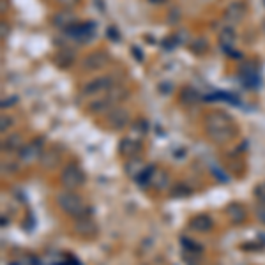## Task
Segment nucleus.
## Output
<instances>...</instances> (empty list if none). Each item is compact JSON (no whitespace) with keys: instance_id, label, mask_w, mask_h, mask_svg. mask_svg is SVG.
Masks as SVG:
<instances>
[{"instance_id":"nucleus-3","label":"nucleus","mask_w":265,"mask_h":265,"mask_svg":"<svg viewBox=\"0 0 265 265\" xmlns=\"http://www.w3.org/2000/svg\"><path fill=\"white\" fill-rule=\"evenodd\" d=\"M60 182H62V186L69 191L78 189V187H82L83 184H85V174H83V170L78 164L71 163L67 164L62 170V174H60Z\"/></svg>"},{"instance_id":"nucleus-28","label":"nucleus","mask_w":265,"mask_h":265,"mask_svg":"<svg viewBox=\"0 0 265 265\" xmlns=\"http://www.w3.org/2000/svg\"><path fill=\"white\" fill-rule=\"evenodd\" d=\"M149 2H152V4H163L164 0H149Z\"/></svg>"},{"instance_id":"nucleus-9","label":"nucleus","mask_w":265,"mask_h":265,"mask_svg":"<svg viewBox=\"0 0 265 265\" xmlns=\"http://www.w3.org/2000/svg\"><path fill=\"white\" fill-rule=\"evenodd\" d=\"M106 62H108V55H106L105 52H94L85 57V60H83V69H87V71H95V69L105 67Z\"/></svg>"},{"instance_id":"nucleus-6","label":"nucleus","mask_w":265,"mask_h":265,"mask_svg":"<svg viewBox=\"0 0 265 265\" xmlns=\"http://www.w3.org/2000/svg\"><path fill=\"white\" fill-rule=\"evenodd\" d=\"M129 118H131L129 111L126 108H122V106L111 108L108 113H106V122H108V126L111 129H124L126 126L129 124Z\"/></svg>"},{"instance_id":"nucleus-26","label":"nucleus","mask_w":265,"mask_h":265,"mask_svg":"<svg viewBox=\"0 0 265 265\" xmlns=\"http://www.w3.org/2000/svg\"><path fill=\"white\" fill-rule=\"evenodd\" d=\"M256 195L262 198V202H265V186H260L258 189H256Z\"/></svg>"},{"instance_id":"nucleus-25","label":"nucleus","mask_w":265,"mask_h":265,"mask_svg":"<svg viewBox=\"0 0 265 265\" xmlns=\"http://www.w3.org/2000/svg\"><path fill=\"white\" fill-rule=\"evenodd\" d=\"M78 2H80V0H57V4H59V6H62L64 9H73V7L78 6Z\"/></svg>"},{"instance_id":"nucleus-18","label":"nucleus","mask_w":265,"mask_h":265,"mask_svg":"<svg viewBox=\"0 0 265 265\" xmlns=\"http://www.w3.org/2000/svg\"><path fill=\"white\" fill-rule=\"evenodd\" d=\"M200 99V94L195 88H184L182 92H180V101L184 103V105H197Z\"/></svg>"},{"instance_id":"nucleus-15","label":"nucleus","mask_w":265,"mask_h":265,"mask_svg":"<svg viewBox=\"0 0 265 265\" xmlns=\"http://www.w3.org/2000/svg\"><path fill=\"white\" fill-rule=\"evenodd\" d=\"M53 25L59 27V29H62V30H67L69 27L76 25V18H75V14L64 11V13H59L53 16Z\"/></svg>"},{"instance_id":"nucleus-12","label":"nucleus","mask_w":265,"mask_h":265,"mask_svg":"<svg viewBox=\"0 0 265 265\" xmlns=\"http://www.w3.org/2000/svg\"><path fill=\"white\" fill-rule=\"evenodd\" d=\"M111 106H113V101H111V98L106 94L94 99V101L90 103V106H88V110H90L92 113H106V111L111 110Z\"/></svg>"},{"instance_id":"nucleus-13","label":"nucleus","mask_w":265,"mask_h":265,"mask_svg":"<svg viewBox=\"0 0 265 265\" xmlns=\"http://www.w3.org/2000/svg\"><path fill=\"white\" fill-rule=\"evenodd\" d=\"M23 138H21V134L20 133H11L9 136H7V140H4V143H2V151L4 152H20L21 151V147H23Z\"/></svg>"},{"instance_id":"nucleus-4","label":"nucleus","mask_w":265,"mask_h":265,"mask_svg":"<svg viewBox=\"0 0 265 265\" xmlns=\"http://www.w3.org/2000/svg\"><path fill=\"white\" fill-rule=\"evenodd\" d=\"M113 85H115L113 76H110V75L98 76V78L90 80V82H87L85 85H83L82 94L83 95H98V94H103V92L106 94Z\"/></svg>"},{"instance_id":"nucleus-16","label":"nucleus","mask_w":265,"mask_h":265,"mask_svg":"<svg viewBox=\"0 0 265 265\" xmlns=\"http://www.w3.org/2000/svg\"><path fill=\"white\" fill-rule=\"evenodd\" d=\"M75 230H76V233H80V235L88 237V235H92V233L95 232V226H94V223L88 220V216H85V218H76Z\"/></svg>"},{"instance_id":"nucleus-19","label":"nucleus","mask_w":265,"mask_h":265,"mask_svg":"<svg viewBox=\"0 0 265 265\" xmlns=\"http://www.w3.org/2000/svg\"><path fill=\"white\" fill-rule=\"evenodd\" d=\"M126 172H128L131 177H138L143 172V163H141L140 157H133L131 161H128V164H126Z\"/></svg>"},{"instance_id":"nucleus-14","label":"nucleus","mask_w":265,"mask_h":265,"mask_svg":"<svg viewBox=\"0 0 265 265\" xmlns=\"http://www.w3.org/2000/svg\"><path fill=\"white\" fill-rule=\"evenodd\" d=\"M226 214H228V218L232 220V223H235V225H240V223L246 221V209L240 203H232V205L226 207Z\"/></svg>"},{"instance_id":"nucleus-2","label":"nucleus","mask_w":265,"mask_h":265,"mask_svg":"<svg viewBox=\"0 0 265 265\" xmlns=\"http://www.w3.org/2000/svg\"><path fill=\"white\" fill-rule=\"evenodd\" d=\"M57 203H59V207L64 210V212L73 218L88 216V207H87V203L83 202V198L69 189L57 193Z\"/></svg>"},{"instance_id":"nucleus-1","label":"nucleus","mask_w":265,"mask_h":265,"mask_svg":"<svg viewBox=\"0 0 265 265\" xmlns=\"http://www.w3.org/2000/svg\"><path fill=\"white\" fill-rule=\"evenodd\" d=\"M205 129L214 143H226L235 136L233 122L225 111H210L205 117Z\"/></svg>"},{"instance_id":"nucleus-5","label":"nucleus","mask_w":265,"mask_h":265,"mask_svg":"<svg viewBox=\"0 0 265 265\" xmlns=\"http://www.w3.org/2000/svg\"><path fill=\"white\" fill-rule=\"evenodd\" d=\"M18 157H20V164H34L43 157V141L34 140L25 143L18 152Z\"/></svg>"},{"instance_id":"nucleus-24","label":"nucleus","mask_w":265,"mask_h":265,"mask_svg":"<svg viewBox=\"0 0 265 265\" xmlns=\"http://www.w3.org/2000/svg\"><path fill=\"white\" fill-rule=\"evenodd\" d=\"M133 131H136V133H138V136H143V134L149 131V129H147V124H145L143 121H138V122H136V126H134V128H133Z\"/></svg>"},{"instance_id":"nucleus-8","label":"nucleus","mask_w":265,"mask_h":265,"mask_svg":"<svg viewBox=\"0 0 265 265\" xmlns=\"http://www.w3.org/2000/svg\"><path fill=\"white\" fill-rule=\"evenodd\" d=\"M244 14H246L244 2H232L228 4V7H226L225 13H223V20L230 23V25H235V23L243 21Z\"/></svg>"},{"instance_id":"nucleus-23","label":"nucleus","mask_w":265,"mask_h":265,"mask_svg":"<svg viewBox=\"0 0 265 265\" xmlns=\"http://www.w3.org/2000/svg\"><path fill=\"white\" fill-rule=\"evenodd\" d=\"M11 126H13V118H11V117H6V115H4V117L0 118V131H2V133H7V129H9Z\"/></svg>"},{"instance_id":"nucleus-27","label":"nucleus","mask_w":265,"mask_h":265,"mask_svg":"<svg viewBox=\"0 0 265 265\" xmlns=\"http://www.w3.org/2000/svg\"><path fill=\"white\" fill-rule=\"evenodd\" d=\"M6 36H7V32H6V23L2 21V39H6Z\"/></svg>"},{"instance_id":"nucleus-17","label":"nucleus","mask_w":265,"mask_h":265,"mask_svg":"<svg viewBox=\"0 0 265 265\" xmlns=\"http://www.w3.org/2000/svg\"><path fill=\"white\" fill-rule=\"evenodd\" d=\"M138 151V141H134L133 138H124V140L118 143V152L126 157L134 156V152Z\"/></svg>"},{"instance_id":"nucleus-7","label":"nucleus","mask_w":265,"mask_h":265,"mask_svg":"<svg viewBox=\"0 0 265 265\" xmlns=\"http://www.w3.org/2000/svg\"><path fill=\"white\" fill-rule=\"evenodd\" d=\"M66 36L73 37L75 41L80 43H87L92 39V34H94V25L92 23H76V25L69 27L67 30H64Z\"/></svg>"},{"instance_id":"nucleus-21","label":"nucleus","mask_w":265,"mask_h":265,"mask_svg":"<svg viewBox=\"0 0 265 265\" xmlns=\"http://www.w3.org/2000/svg\"><path fill=\"white\" fill-rule=\"evenodd\" d=\"M256 220H258L262 225H265V202H260L258 205H256Z\"/></svg>"},{"instance_id":"nucleus-11","label":"nucleus","mask_w":265,"mask_h":265,"mask_svg":"<svg viewBox=\"0 0 265 265\" xmlns=\"http://www.w3.org/2000/svg\"><path fill=\"white\" fill-rule=\"evenodd\" d=\"M235 41H237V36H235V30L233 29H223L220 32V44L221 48L225 50L226 53H230V55H233L232 48L235 46Z\"/></svg>"},{"instance_id":"nucleus-10","label":"nucleus","mask_w":265,"mask_h":265,"mask_svg":"<svg viewBox=\"0 0 265 265\" xmlns=\"http://www.w3.org/2000/svg\"><path fill=\"white\" fill-rule=\"evenodd\" d=\"M214 226V221L209 214H198L195 216L193 220L189 221V228L197 233H205V232H210Z\"/></svg>"},{"instance_id":"nucleus-22","label":"nucleus","mask_w":265,"mask_h":265,"mask_svg":"<svg viewBox=\"0 0 265 265\" xmlns=\"http://www.w3.org/2000/svg\"><path fill=\"white\" fill-rule=\"evenodd\" d=\"M18 168H20V164H14V161H4L2 163V174H6V170H7V174H11V172H16Z\"/></svg>"},{"instance_id":"nucleus-20","label":"nucleus","mask_w":265,"mask_h":265,"mask_svg":"<svg viewBox=\"0 0 265 265\" xmlns=\"http://www.w3.org/2000/svg\"><path fill=\"white\" fill-rule=\"evenodd\" d=\"M41 161H43L44 168H53L60 161V154L55 151H52V152H48V154H44L43 157H41Z\"/></svg>"}]
</instances>
